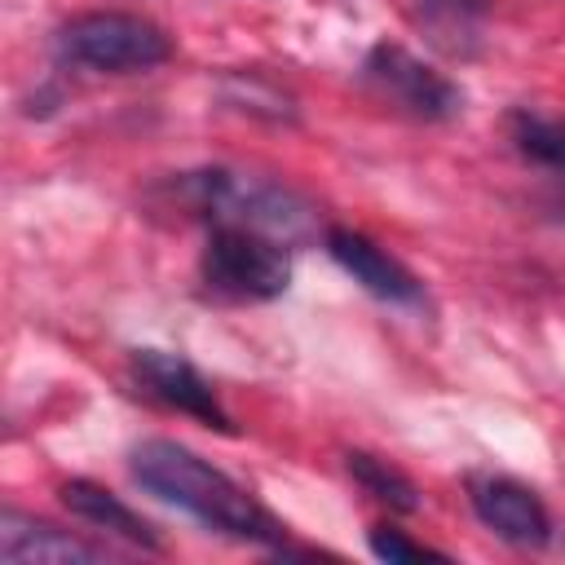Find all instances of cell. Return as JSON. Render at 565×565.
I'll return each instance as SVG.
<instances>
[{
    "label": "cell",
    "instance_id": "cell-1",
    "mask_svg": "<svg viewBox=\"0 0 565 565\" xmlns=\"http://www.w3.org/2000/svg\"><path fill=\"white\" fill-rule=\"evenodd\" d=\"M128 472L137 477L141 490L199 516L203 525H212L221 534H234L247 543H282L287 539V525L269 508H260L234 477H225L221 468H212L203 455H194L181 441L150 437V441L132 446Z\"/></svg>",
    "mask_w": 565,
    "mask_h": 565
},
{
    "label": "cell",
    "instance_id": "cell-2",
    "mask_svg": "<svg viewBox=\"0 0 565 565\" xmlns=\"http://www.w3.org/2000/svg\"><path fill=\"white\" fill-rule=\"evenodd\" d=\"M57 53L75 66L124 75V71H150L168 62L172 40L150 18L119 13V9H93V13L71 18L57 31Z\"/></svg>",
    "mask_w": 565,
    "mask_h": 565
},
{
    "label": "cell",
    "instance_id": "cell-3",
    "mask_svg": "<svg viewBox=\"0 0 565 565\" xmlns=\"http://www.w3.org/2000/svg\"><path fill=\"white\" fill-rule=\"evenodd\" d=\"M203 282L230 300H274L291 282V256L252 225H216L203 247Z\"/></svg>",
    "mask_w": 565,
    "mask_h": 565
},
{
    "label": "cell",
    "instance_id": "cell-4",
    "mask_svg": "<svg viewBox=\"0 0 565 565\" xmlns=\"http://www.w3.org/2000/svg\"><path fill=\"white\" fill-rule=\"evenodd\" d=\"M362 79L384 102H393L397 110H406L415 119H450L463 106V93L441 71H433L428 62L406 53L402 44H375L362 62Z\"/></svg>",
    "mask_w": 565,
    "mask_h": 565
},
{
    "label": "cell",
    "instance_id": "cell-5",
    "mask_svg": "<svg viewBox=\"0 0 565 565\" xmlns=\"http://www.w3.org/2000/svg\"><path fill=\"white\" fill-rule=\"evenodd\" d=\"M468 499L472 512L481 516V525H490L499 539L516 543V547H543L552 539V516L543 508V499L512 481V477H468Z\"/></svg>",
    "mask_w": 565,
    "mask_h": 565
},
{
    "label": "cell",
    "instance_id": "cell-6",
    "mask_svg": "<svg viewBox=\"0 0 565 565\" xmlns=\"http://www.w3.org/2000/svg\"><path fill=\"white\" fill-rule=\"evenodd\" d=\"M132 371H137V380L146 384V393L159 397L163 406H172V411H181V415H194V419H203L207 428L234 433V424H230L221 397L212 393V384H207L185 358L163 353V349H137V353H132Z\"/></svg>",
    "mask_w": 565,
    "mask_h": 565
},
{
    "label": "cell",
    "instance_id": "cell-7",
    "mask_svg": "<svg viewBox=\"0 0 565 565\" xmlns=\"http://www.w3.org/2000/svg\"><path fill=\"white\" fill-rule=\"evenodd\" d=\"M327 252L331 260L371 296L388 300V305H419L424 300V287L419 278L393 260L384 247H375L366 234H353V230H327Z\"/></svg>",
    "mask_w": 565,
    "mask_h": 565
},
{
    "label": "cell",
    "instance_id": "cell-8",
    "mask_svg": "<svg viewBox=\"0 0 565 565\" xmlns=\"http://www.w3.org/2000/svg\"><path fill=\"white\" fill-rule=\"evenodd\" d=\"M0 561L4 565H71V561H102V547L66 534L49 521L4 508L0 512Z\"/></svg>",
    "mask_w": 565,
    "mask_h": 565
},
{
    "label": "cell",
    "instance_id": "cell-9",
    "mask_svg": "<svg viewBox=\"0 0 565 565\" xmlns=\"http://www.w3.org/2000/svg\"><path fill=\"white\" fill-rule=\"evenodd\" d=\"M415 18L433 49L446 57H472L486 35L490 0H415Z\"/></svg>",
    "mask_w": 565,
    "mask_h": 565
},
{
    "label": "cell",
    "instance_id": "cell-10",
    "mask_svg": "<svg viewBox=\"0 0 565 565\" xmlns=\"http://www.w3.org/2000/svg\"><path fill=\"white\" fill-rule=\"evenodd\" d=\"M62 503L75 512V516H84V521H93V525H102V530H110V534H119V539H128V543H137V547H159V539H154V530L128 508V503H119V494H110L106 486H97V481H66L62 486Z\"/></svg>",
    "mask_w": 565,
    "mask_h": 565
},
{
    "label": "cell",
    "instance_id": "cell-11",
    "mask_svg": "<svg viewBox=\"0 0 565 565\" xmlns=\"http://www.w3.org/2000/svg\"><path fill=\"white\" fill-rule=\"evenodd\" d=\"M344 463H349L353 481H358L366 494H375L380 503H388V508H397V512H415V508H419L415 481H411L406 472H397L388 459H375V455H366V450H349Z\"/></svg>",
    "mask_w": 565,
    "mask_h": 565
},
{
    "label": "cell",
    "instance_id": "cell-12",
    "mask_svg": "<svg viewBox=\"0 0 565 565\" xmlns=\"http://www.w3.org/2000/svg\"><path fill=\"white\" fill-rule=\"evenodd\" d=\"M371 552L380 556V561H446L441 552H433V547H424V543H415V539H406L402 530H393V525H380V530H371Z\"/></svg>",
    "mask_w": 565,
    "mask_h": 565
}]
</instances>
